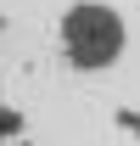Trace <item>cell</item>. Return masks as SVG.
<instances>
[{"label":"cell","instance_id":"1","mask_svg":"<svg viewBox=\"0 0 140 146\" xmlns=\"http://www.w3.org/2000/svg\"><path fill=\"white\" fill-rule=\"evenodd\" d=\"M56 45L73 73H106L129 51V23L112 0H73L56 23Z\"/></svg>","mask_w":140,"mask_h":146}]
</instances>
